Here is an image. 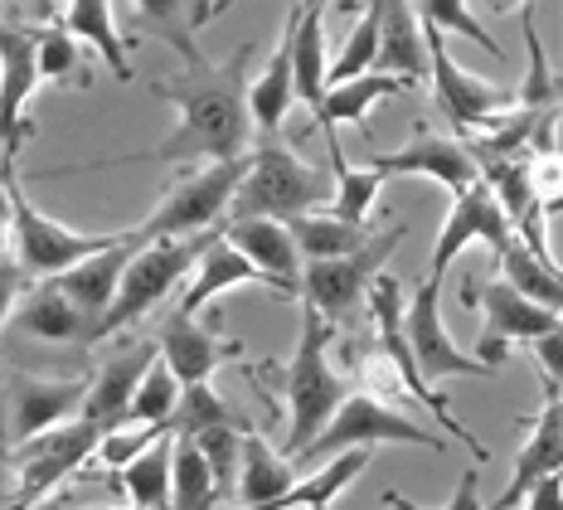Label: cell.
I'll return each instance as SVG.
<instances>
[{"label":"cell","instance_id":"obj_50","mask_svg":"<svg viewBox=\"0 0 563 510\" xmlns=\"http://www.w3.org/2000/svg\"><path fill=\"white\" fill-rule=\"evenodd\" d=\"M0 219H10V189H5V171H0Z\"/></svg>","mask_w":563,"mask_h":510},{"label":"cell","instance_id":"obj_46","mask_svg":"<svg viewBox=\"0 0 563 510\" xmlns=\"http://www.w3.org/2000/svg\"><path fill=\"white\" fill-rule=\"evenodd\" d=\"M25 282H30V272L20 268V263H0V330H5V322H15V302L25 296Z\"/></svg>","mask_w":563,"mask_h":510},{"label":"cell","instance_id":"obj_51","mask_svg":"<svg viewBox=\"0 0 563 510\" xmlns=\"http://www.w3.org/2000/svg\"><path fill=\"white\" fill-rule=\"evenodd\" d=\"M325 6H331V0H301V10H311V15H325Z\"/></svg>","mask_w":563,"mask_h":510},{"label":"cell","instance_id":"obj_28","mask_svg":"<svg viewBox=\"0 0 563 510\" xmlns=\"http://www.w3.org/2000/svg\"><path fill=\"white\" fill-rule=\"evenodd\" d=\"M170 462H175V433L166 428L146 453H136L126 467L112 471V486L141 510H161L170 506Z\"/></svg>","mask_w":563,"mask_h":510},{"label":"cell","instance_id":"obj_9","mask_svg":"<svg viewBox=\"0 0 563 510\" xmlns=\"http://www.w3.org/2000/svg\"><path fill=\"white\" fill-rule=\"evenodd\" d=\"M243 171H249V156H239V161H209L205 171L185 175V181L175 185L170 195L136 224L141 239H185V234L214 229V224L229 215L233 195H239Z\"/></svg>","mask_w":563,"mask_h":510},{"label":"cell","instance_id":"obj_49","mask_svg":"<svg viewBox=\"0 0 563 510\" xmlns=\"http://www.w3.org/2000/svg\"><path fill=\"white\" fill-rule=\"evenodd\" d=\"M481 6H486V10H490V15H510V10L530 6V0H481Z\"/></svg>","mask_w":563,"mask_h":510},{"label":"cell","instance_id":"obj_13","mask_svg":"<svg viewBox=\"0 0 563 510\" xmlns=\"http://www.w3.org/2000/svg\"><path fill=\"white\" fill-rule=\"evenodd\" d=\"M422 30H428V54H432V74H428L432 78V102H438V112L448 117V127L466 132V127L486 122L490 112L510 108L515 93L506 88V83L481 78V74H472V68L456 64L438 25H422Z\"/></svg>","mask_w":563,"mask_h":510},{"label":"cell","instance_id":"obj_41","mask_svg":"<svg viewBox=\"0 0 563 510\" xmlns=\"http://www.w3.org/2000/svg\"><path fill=\"white\" fill-rule=\"evenodd\" d=\"M418 15H422V25H438L442 34H466V40L481 44L486 54L506 58V50H500V40H496V34H490V30L472 15V6H466V0H418Z\"/></svg>","mask_w":563,"mask_h":510},{"label":"cell","instance_id":"obj_52","mask_svg":"<svg viewBox=\"0 0 563 510\" xmlns=\"http://www.w3.org/2000/svg\"><path fill=\"white\" fill-rule=\"evenodd\" d=\"M5 239H10V219H0V263H5Z\"/></svg>","mask_w":563,"mask_h":510},{"label":"cell","instance_id":"obj_5","mask_svg":"<svg viewBox=\"0 0 563 510\" xmlns=\"http://www.w3.org/2000/svg\"><path fill=\"white\" fill-rule=\"evenodd\" d=\"M102 428L92 419H68L54 428L25 437V443H10V453H0L10 471H15L20 491L10 496V506H40L54 496V486L74 481L78 471L98 457Z\"/></svg>","mask_w":563,"mask_h":510},{"label":"cell","instance_id":"obj_12","mask_svg":"<svg viewBox=\"0 0 563 510\" xmlns=\"http://www.w3.org/2000/svg\"><path fill=\"white\" fill-rule=\"evenodd\" d=\"M88 375L74 379H44V375H25L10 370L0 375V419H5V437L10 443H25V437L68 423L88 399Z\"/></svg>","mask_w":563,"mask_h":510},{"label":"cell","instance_id":"obj_45","mask_svg":"<svg viewBox=\"0 0 563 510\" xmlns=\"http://www.w3.org/2000/svg\"><path fill=\"white\" fill-rule=\"evenodd\" d=\"M530 355H534L539 375H544V389H563V322L554 330H544V336H534Z\"/></svg>","mask_w":563,"mask_h":510},{"label":"cell","instance_id":"obj_18","mask_svg":"<svg viewBox=\"0 0 563 510\" xmlns=\"http://www.w3.org/2000/svg\"><path fill=\"white\" fill-rule=\"evenodd\" d=\"M233 287H267V272L229 239L224 224H214V234H209L205 253H199V263L190 272V282H185L180 312H190V316L205 312V306H214L219 296L233 292Z\"/></svg>","mask_w":563,"mask_h":510},{"label":"cell","instance_id":"obj_4","mask_svg":"<svg viewBox=\"0 0 563 510\" xmlns=\"http://www.w3.org/2000/svg\"><path fill=\"white\" fill-rule=\"evenodd\" d=\"M209 234H185V239H146L132 253V263H126L122 272V287H117V302L108 306V316L98 322V330H92V346L98 340L117 336V330H132L141 316H151L166 296L180 287V282H190V272L199 263V253H205Z\"/></svg>","mask_w":563,"mask_h":510},{"label":"cell","instance_id":"obj_23","mask_svg":"<svg viewBox=\"0 0 563 510\" xmlns=\"http://www.w3.org/2000/svg\"><path fill=\"white\" fill-rule=\"evenodd\" d=\"M544 409H539V419L530 423V437L520 443V453H515V471H510V486L496 496V506H520L525 491L544 477V471H559L563 467V389H544Z\"/></svg>","mask_w":563,"mask_h":510},{"label":"cell","instance_id":"obj_29","mask_svg":"<svg viewBox=\"0 0 563 510\" xmlns=\"http://www.w3.org/2000/svg\"><path fill=\"white\" fill-rule=\"evenodd\" d=\"M64 25L74 30L84 44L98 50V58L112 68L117 83H132V54H126L122 34H117L112 0H68V6H64Z\"/></svg>","mask_w":563,"mask_h":510},{"label":"cell","instance_id":"obj_37","mask_svg":"<svg viewBox=\"0 0 563 510\" xmlns=\"http://www.w3.org/2000/svg\"><path fill=\"white\" fill-rule=\"evenodd\" d=\"M369 457H374V447H345V453L325 457L311 477H301L297 486H291L282 506H335L340 491L369 467Z\"/></svg>","mask_w":563,"mask_h":510},{"label":"cell","instance_id":"obj_6","mask_svg":"<svg viewBox=\"0 0 563 510\" xmlns=\"http://www.w3.org/2000/svg\"><path fill=\"white\" fill-rule=\"evenodd\" d=\"M0 171H5V189H10V243H15V263L25 268L30 278H58V272L74 268L78 258H88V253H98V248L122 239V234H78V229H68V224L40 215L15 175V156H0Z\"/></svg>","mask_w":563,"mask_h":510},{"label":"cell","instance_id":"obj_34","mask_svg":"<svg viewBox=\"0 0 563 510\" xmlns=\"http://www.w3.org/2000/svg\"><path fill=\"white\" fill-rule=\"evenodd\" d=\"M287 224H291V234H297V243L307 258H340V253H355V248L369 243L365 224L340 219L335 209H307V215H297Z\"/></svg>","mask_w":563,"mask_h":510},{"label":"cell","instance_id":"obj_36","mask_svg":"<svg viewBox=\"0 0 563 510\" xmlns=\"http://www.w3.org/2000/svg\"><path fill=\"white\" fill-rule=\"evenodd\" d=\"M559 112H549L539 122V132L525 151V165H530V185H534V199L544 205V215H563V147H559Z\"/></svg>","mask_w":563,"mask_h":510},{"label":"cell","instance_id":"obj_14","mask_svg":"<svg viewBox=\"0 0 563 510\" xmlns=\"http://www.w3.org/2000/svg\"><path fill=\"white\" fill-rule=\"evenodd\" d=\"M404 330H408V346H413L418 370L438 384L448 375H496V365H486L481 355H466L442 326V282L428 278L418 282L413 296L404 306Z\"/></svg>","mask_w":563,"mask_h":510},{"label":"cell","instance_id":"obj_32","mask_svg":"<svg viewBox=\"0 0 563 510\" xmlns=\"http://www.w3.org/2000/svg\"><path fill=\"white\" fill-rule=\"evenodd\" d=\"M500 272L515 282L520 292H530L534 302H544V306H554V312H563V263L559 258H544V253H534L530 243L515 234L510 248L500 253Z\"/></svg>","mask_w":563,"mask_h":510},{"label":"cell","instance_id":"obj_42","mask_svg":"<svg viewBox=\"0 0 563 510\" xmlns=\"http://www.w3.org/2000/svg\"><path fill=\"white\" fill-rule=\"evenodd\" d=\"M166 433V423H151V419H122V423H112L108 433H102V443H98V467H126L136 453H146L156 437Z\"/></svg>","mask_w":563,"mask_h":510},{"label":"cell","instance_id":"obj_1","mask_svg":"<svg viewBox=\"0 0 563 510\" xmlns=\"http://www.w3.org/2000/svg\"><path fill=\"white\" fill-rule=\"evenodd\" d=\"M185 74L175 78H156L151 93L161 102H175L180 108V127L161 141V147L146 151H126V156L112 161H92V165H58V171L44 175H78V171H102V165H141V161H239L249 156L253 141V108H249V68L257 58V44H239V54L229 64H209L199 50L180 54Z\"/></svg>","mask_w":563,"mask_h":510},{"label":"cell","instance_id":"obj_31","mask_svg":"<svg viewBox=\"0 0 563 510\" xmlns=\"http://www.w3.org/2000/svg\"><path fill=\"white\" fill-rule=\"evenodd\" d=\"M297 98L307 102L311 112H321L325 102V88H331V54H325V15H311L301 10L297 20Z\"/></svg>","mask_w":563,"mask_h":510},{"label":"cell","instance_id":"obj_10","mask_svg":"<svg viewBox=\"0 0 563 510\" xmlns=\"http://www.w3.org/2000/svg\"><path fill=\"white\" fill-rule=\"evenodd\" d=\"M408 239V224H389L384 234H374L365 248L340 258H307V272H301V296L311 306H321L325 316L340 326L360 312V302L369 296V282L384 272V263L394 258V248Z\"/></svg>","mask_w":563,"mask_h":510},{"label":"cell","instance_id":"obj_40","mask_svg":"<svg viewBox=\"0 0 563 510\" xmlns=\"http://www.w3.org/2000/svg\"><path fill=\"white\" fill-rule=\"evenodd\" d=\"M180 394H185V379L170 370L166 355H156V360H151V370H146V379H141V389H136L132 413H126V419H151V423H166V428H170V413H175V403H180Z\"/></svg>","mask_w":563,"mask_h":510},{"label":"cell","instance_id":"obj_44","mask_svg":"<svg viewBox=\"0 0 563 510\" xmlns=\"http://www.w3.org/2000/svg\"><path fill=\"white\" fill-rule=\"evenodd\" d=\"M78 34L58 20V25H44L40 30V78L44 83H64V78H74V68H78Z\"/></svg>","mask_w":563,"mask_h":510},{"label":"cell","instance_id":"obj_26","mask_svg":"<svg viewBox=\"0 0 563 510\" xmlns=\"http://www.w3.org/2000/svg\"><path fill=\"white\" fill-rule=\"evenodd\" d=\"M297 457L277 453L257 428L243 433V467H239V496L233 506H282L297 486Z\"/></svg>","mask_w":563,"mask_h":510},{"label":"cell","instance_id":"obj_25","mask_svg":"<svg viewBox=\"0 0 563 510\" xmlns=\"http://www.w3.org/2000/svg\"><path fill=\"white\" fill-rule=\"evenodd\" d=\"M389 74L422 83L432 74V54H428V30H422L418 0H384V34H379V64Z\"/></svg>","mask_w":563,"mask_h":510},{"label":"cell","instance_id":"obj_47","mask_svg":"<svg viewBox=\"0 0 563 510\" xmlns=\"http://www.w3.org/2000/svg\"><path fill=\"white\" fill-rule=\"evenodd\" d=\"M520 506H530V510H563V467L559 471H544L530 491H525V501Z\"/></svg>","mask_w":563,"mask_h":510},{"label":"cell","instance_id":"obj_3","mask_svg":"<svg viewBox=\"0 0 563 510\" xmlns=\"http://www.w3.org/2000/svg\"><path fill=\"white\" fill-rule=\"evenodd\" d=\"M331 195H335V171H321V165L301 161L297 147H287V141L273 132L253 147L243 185L229 205V219H243V215L297 219V215H307V209L331 205Z\"/></svg>","mask_w":563,"mask_h":510},{"label":"cell","instance_id":"obj_8","mask_svg":"<svg viewBox=\"0 0 563 510\" xmlns=\"http://www.w3.org/2000/svg\"><path fill=\"white\" fill-rule=\"evenodd\" d=\"M462 302L466 306H481V340H476V355L486 365H506L510 346H530L534 336H544V330H554L563 322V312L554 306L534 302L530 292H520L510 278H466L462 287Z\"/></svg>","mask_w":563,"mask_h":510},{"label":"cell","instance_id":"obj_30","mask_svg":"<svg viewBox=\"0 0 563 510\" xmlns=\"http://www.w3.org/2000/svg\"><path fill=\"white\" fill-rule=\"evenodd\" d=\"M170 506L175 510H205L224 506L219 501V477L214 462L199 447L195 433H175V462H170Z\"/></svg>","mask_w":563,"mask_h":510},{"label":"cell","instance_id":"obj_24","mask_svg":"<svg viewBox=\"0 0 563 510\" xmlns=\"http://www.w3.org/2000/svg\"><path fill=\"white\" fill-rule=\"evenodd\" d=\"M15 322L25 336L49 340V346H78V340L88 346L92 340V316L64 292L58 278H44L34 292H25V302L15 306Z\"/></svg>","mask_w":563,"mask_h":510},{"label":"cell","instance_id":"obj_7","mask_svg":"<svg viewBox=\"0 0 563 510\" xmlns=\"http://www.w3.org/2000/svg\"><path fill=\"white\" fill-rule=\"evenodd\" d=\"M379 443L442 453V437H432L422 423H413L404 409H398V403L369 394V389H350L345 403L335 409V419L311 437V447L297 462H325V457L345 453V447H379Z\"/></svg>","mask_w":563,"mask_h":510},{"label":"cell","instance_id":"obj_19","mask_svg":"<svg viewBox=\"0 0 563 510\" xmlns=\"http://www.w3.org/2000/svg\"><path fill=\"white\" fill-rule=\"evenodd\" d=\"M161 355L156 340H141V346H117L108 360L92 370V384H88V399H84V419H92L102 433L112 428V423H122L126 413H132V399L141 389V379H146L151 360Z\"/></svg>","mask_w":563,"mask_h":510},{"label":"cell","instance_id":"obj_22","mask_svg":"<svg viewBox=\"0 0 563 510\" xmlns=\"http://www.w3.org/2000/svg\"><path fill=\"white\" fill-rule=\"evenodd\" d=\"M297 20H301V0L287 15V25H282V40H277V50L267 54L263 74L249 83V108H253L257 137H273L277 127L287 122L291 102H297V58H291V50H297Z\"/></svg>","mask_w":563,"mask_h":510},{"label":"cell","instance_id":"obj_11","mask_svg":"<svg viewBox=\"0 0 563 510\" xmlns=\"http://www.w3.org/2000/svg\"><path fill=\"white\" fill-rule=\"evenodd\" d=\"M510 239H515V219H510L506 199H500L496 185L481 175L476 185H466L462 195H452V209H448V219H442V229H438V243H432L428 278L442 282V272H448L472 243H486L490 253L500 258L510 248Z\"/></svg>","mask_w":563,"mask_h":510},{"label":"cell","instance_id":"obj_43","mask_svg":"<svg viewBox=\"0 0 563 510\" xmlns=\"http://www.w3.org/2000/svg\"><path fill=\"white\" fill-rule=\"evenodd\" d=\"M141 20L151 30H161V40H170L180 54L195 50V10L190 0H136Z\"/></svg>","mask_w":563,"mask_h":510},{"label":"cell","instance_id":"obj_38","mask_svg":"<svg viewBox=\"0 0 563 510\" xmlns=\"http://www.w3.org/2000/svg\"><path fill=\"white\" fill-rule=\"evenodd\" d=\"M214 423L253 428L249 413H239L214 389V379H195V384H185V394H180V403H175V413H170V433H199V428H214Z\"/></svg>","mask_w":563,"mask_h":510},{"label":"cell","instance_id":"obj_2","mask_svg":"<svg viewBox=\"0 0 563 510\" xmlns=\"http://www.w3.org/2000/svg\"><path fill=\"white\" fill-rule=\"evenodd\" d=\"M331 340H335V322L311 306L301 296V336L291 350L287 370H282V399H287V437H282V453L301 457L311 447V437L335 419V409L345 403L350 384L331 360Z\"/></svg>","mask_w":563,"mask_h":510},{"label":"cell","instance_id":"obj_33","mask_svg":"<svg viewBox=\"0 0 563 510\" xmlns=\"http://www.w3.org/2000/svg\"><path fill=\"white\" fill-rule=\"evenodd\" d=\"M325 147H331V171H335V195H331V209L340 219H355V224H369L374 215V199H379V189L389 175L379 171V165H369V171H355V165L345 161V151H340L335 132H325Z\"/></svg>","mask_w":563,"mask_h":510},{"label":"cell","instance_id":"obj_35","mask_svg":"<svg viewBox=\"0 0 563 510\" xmlns=\"http://www.w3.org/2000/svg\"><path fill=\"white\" fill-rule=\"evenodd\" d=\"M520 30H525V54H530V68H525L520 88H515V102L534 112H559L563 108V78L549 68V50L539 40V25L530 15V6H520Z\"/></svg>","mask_w":563,"mask_h":510},{"label":"cell","instance_id":"obj_17","mask_svg":"<svg viewBox=\"0 0 563 510\" xmlns=\"http://www.w3.org/2000/svg\"><path fill=\"white\" fill-rule=\"evenodd\" d=\"M224 234L243 253L253 258L257 268L267 272V287L277 296H301V272H307V253H301L297 234H291L287 219H267V215H243L229 219Z\"/></svg>","mask_w":563,"mask_h":510},{"label":"cell","instance_id":"obj_39","mask_svg":"<svg viewBox=\"0 0 563 510\" xmlns=\"http://www.w3.org/2000/svg\"><path fill=\"white\" fill-rule=\"evenodd\" d=\"M379 34H384V0H365V15L345 34L340 54L331 58V83H345L355 74H369L379 64Z\"/></svg>","mask_w":563,"mask_h":510},{"label":"cell","instance_id":"obj_16","mask_svg":"<svg viewBox=\"0 0 563 510\" xmlns=\"http://www.w3.org/2000/svg\"><path fill=\"white\" fill-rule=\"evenodd\" d=\"M40 83V30L0 25V156L25 147V102Z\"/></svg>","mask_w":563,"mask_h":510},{"label":"cell","instance_id":"obj_15","mask_svg":"<svg viewBox=\"0 0 563 510\" xmlns=\"http://www.w3.org/2000/svg\"><path fill=\"white\" fill-rule=\"evenodd\" d=\"M369 165H379L389 181L398 175H422V181L442 185L448 195H462L466 185L481 181V161L472 156V147H466L462 137H442L432 132V127H413V141L398 151H384V156H374Z\"/></svg>","mask_w":563,"mask_h":510},{"label":"cell","instance_id":"obj_48","mask_svg":"<svg viewBox=\"0 0 563 510\" xmlns=\"http://www.w3.org/2000/svg\"><path fill=\"white\" fill-rule=\"evenodd\" d=\"M476 471H466V477H462V486H456V496H448V501H442V506H448V510H476L481 506V496H476Z\"/></svg>","mask_w":563,"mask_h":510},{"label":"cell","instance_id":"obj_21","mask_svg":"<svg viewBox=\"0 0 563 510\" xmlns=\"http://www.w3.org/2000/svg\"><path fill=\"white\" fill-rule=\"evenodd\" d=\"M156 346H161V355H166L170 370L180 375L185 384H195V379H214L219 365L243 355V340L219 336L214 326H199L190 312H175L170 322L161 326Z\"/></svg>","mask_w":563,"mask_h":510},{"label":"cell","instance_id":"obj_20","mask_svg":"<svg viewBox=\"0 0 563 510\" xmlns=\"http://www.w3.org/2000/svg\"><path fill=\"white\" fill-rule=\"evenodd\" d=\"M141 243H146V239H141V229H126L117 243L98 248V253L78 258L74 268L58 272L64 292L74 296V302L92 316V330H98V322L108 316V306L117 302V287H122V272H126V263H132V253H136ZM88 346H92V340H88Z\"/></svg>","mask_w":563,"mask_h":510},{"label":"cell","instance_id":"obj_27","mask_svg":"<svg viewBox=\"0 0 563 510\" xmlns=\"http://www.w3.org/2000/svg\"><path fill=\"white\" fill-rule=\"evenodd\" d=\"M404 88H408V78L389 74V68H369V74H355V78H345V83H331V88H325L321 112H316V122H321V132H335L340 122H369L374 102L398 98Z\"/></svg>","mask_w":563,"mask_h":510}]
</instances>
